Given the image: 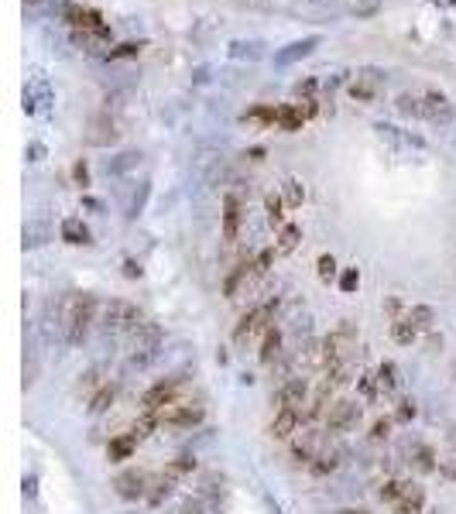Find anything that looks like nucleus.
I'll return each mask as SVG.
<instances>
[{
	"mask_svg": "<svg viewBox=\"0 0 456 514\" xmlns=\"http://www.w3.org/2000/svg\"><path fill=\"white\" fill-rule=\"evenodd\" d=\"M96 308H100V299L82 292V295H69L65 299V312H62V326H65V339L69 346H82L86 336H89V326L96 319Z\"/></svg>",
	"mask_w": 456,
	"mask_h": 514,
	"instance_id": "f257e3e1",
	"label": "nucleus"
},
{
	"mask_svg": "<svg viewBox=\"0 0 456 514\" xmlns=\"http://www.w3.org/2000/svg\"><path fill=\"white\" fill-rule=\"evenodd\" d=\"M322 370L329 374V370H336L340 363H347L350 353L357 350V326L350 322V319H343L336 330L329 336H322Z\"/></svg>",
	"mask_w": 456,
	"mask_h": 514,
	"instance_id": "f03ea898",
	"label": "nucleus"
},
{
	"mask_svg": "<svg viewBox=\"0 0 456 514\" xmlns=\"http://www.w3.org/2000/svg\"><path fill=\"white\" fill-rule=\"evenodd\" d=\"M144 322V315H141V308L134 302H124V299H113L103 306V330L107 333H134L137 326Z\"/></svg>",
	"mask_w": 456,
	"mask_h": 514,
	"instance_id": "7ed1b4c3",
	"label": "nucleus"
},
{
	"mask_svg": "<svg viewBox=\"0 0 456 514\" xmlns=\"http://www.w3.org/2000/svg\"><path fill=\"white\" fill-rule=\"evenodd\" d=\"M274 308H278V302L271 299V302H261V306H254L251 312H243L241 322H237V330H234V339L241 343V339H247V336L254 333H268L271 319H274Z\"/></svg>",
	"mask_w": 456,
	"mask_h": 514,
	"instance_id": "20e7f679",
	"label": "nucleus"
},
{
	"mask_svg": "<svg viewBox=\"0 0 456 514\" xmlns=\"http://www.w3.org/2000/svg\"><path fill=\"white\" fill-rule=\"evenodd\" d=\"M182 381H186L182 374H172V377H165V381H155V384L141 394V408L144 411H165L168 405H175V391H179Z\"/></svg>",
	"mask_w": 456,
	"mask_h": 514,
	"instance_id": "39448f33",
	"label": "nucleus"
},
{
	"mask_svg": "<svg viewBox=\"0 0 456 514\" xmlns=\"http://www.w3.org/2000/svg\"><path fill=\"white\" fill-rule=\"evenodd\" d=\"M158 415H161V422L172 425V429H196V425L206 418V408L196 405V401H189V405H168V408L158 411Z\"/></svg>",
	"mask_w": 456,
	"mask_h": 514,
	"instance_id": "423d86ee",
	"label": "nucleus"
},
{
	"mask_svg": "<svg viewBox=\"0 0 456 514\" xmlns=\"http://www.w3.org/2000/svg\"><path fill=\"white\" fill-rule=\"evenodd\" d=\"M360 418V408L357 401H333V408L326 411V432L340 436V432H350Z\"/></svg>",
	"mask_w": 456,
	"mask_h": 514,
	"instance_id": "0eeeda50",
	"label": "nucleus"
},
{
	"mask_svg": "<svg viewBox=\"0 0 456 514\" xmlns=\"http://www.w3.org/2000/svg\"><path fill=\"white\" fill-rule=\"evenodd\" d=\"M148 473H141V470H124V473H117L113 477V490H117V497H124V501H137V497H148Z\"/></svg>",
	"mask_w": 456,
	"mask_h": 514,
	"instance_id": "6e6552de",
	"label": "nucleus"
},
{
	"mask_svg": "<svg viewBox=\"0 0 456 514\" xmlns=\"http://www.w3.org/2000/svg\"><path fill=\"white\" fill-rule=\"evenodd\" d=\"M305 398H309V384H305L302 377H292V381H285V384L274 391L271 405H274V411L302 408V405H305Z\"/></svg>",
	"mask_w": 456,
	"mask_h": 514,
	"instance_id": "1a4fd4ad",
	"label": "nucleus"
},
{
	"mask_svg": "<svg viewBox=\"0 0 456 514\" xmlns=\"http://www.w3.org/2000/svg\"><path fill=\"white\" fill-rule=\"evenodd\" d=\"M333 387H336V384H333L329 377H322L319 387H316V394L309 398V408H305V415H302L305 422H312V418H319V415H326V411L333 408V405H329V398H333Z\"/></svg>",
	"mask_w": 456,
	"mask_h": 514,
	"instance_id": "9d476101",
	"label": "nucleus"
},
{
	"mask_svg": "<svg viewBox=\"0 0 456 514\" xmlns=\"http://www.w3.org/2000/svg\"><path fill=\"white\" fill-rule=\"evenodd\" d=\"M161 339H165V333H161L158 322H141V326L134 330V353L161 350Z\"/></svg>",
	"mask_w": 456,
	"mask_h": 514,
	"instance_id": "9b49d317",
	"label": "nucleus"
},
{
	"mask_svg": "<svg viewBox=\"0 0 456 514\" xmlns=\"http://www.w3.org/2000/svg\"><path fill=\"white\" fill-rule=\"evenodd\" d=\"M298 422H302V411H298V408H285V411H278V415L271 418L268 432L274 439H289L298 429Z\"/></svg>",
	"mask_w": 456,
	"mask_h": 514,
	"instance_id": "f8f14e48",
	"label": "nucleus"
},
{
	"mask_svg": "<svg viewBox=\"0 0 456 514\" xmlns=\"http://www.w3.org/2000/svg\"><path fill=\"white\" fill-rule=\"evenodd\" d=\"M319 446H322V436H319V432H305V436H302L296 446H292V460H298V463H305V466H309V463H312L322 453Z\"/></svg>",
	"mask_w": 456,
	"mask_h": 514,
	"instance_id": "ddd939ff",
	"label": "nucleus"
},
{
	"mask_svg": "<svg viewBox=\"0 0 456 514\" xmlns=\"http://www.w3.org/2000/svg\"><path fill=\"white\" fill-rule=\"evenodd\" d=\"M69 18H72V25L82 27V31L107 35V25H103V21H100V14H96V11H89V7H69Z\"/></svg>",
	"mask_w": 456,
	"mask_h": 514,
	"instance_id": "4468645a",
	"label": "nucleus"
},
{
	"mask_svg": "<svg viewBox=\"0 0 456 514\" xmlns=\"http://www.w3.org/2000/svg\"><path fill=\"white\" fill-rule=\"evenodd\" d=\"M134 449H137V439L131 436V432H124V436H113V439L107 442V456H110V463L131 460V456H134Z\"/></svg>",
	"mask_w": 456,
	"mask_h": 514,
	"instance_id": "2eb2a0df",
	"label": "nucleus"
},
{
	"mask_svg": "<svg viewBox=\"0 0 456 514\" xmlns=\"http://www.w3.org/2000/svg\"><path fill=\"white\" fill-rule=\"evenodd\" d=\"M237 227H241V203L234 196L223 199V240H237Z\"/></svg>",
	"mask_w": 456,
	"mask_h": 514,
	"instance_id": "dca6fc26",
	"label": "nucleus"
},
{
	"mask_svg": "<svg viewBox=\"0 0 456 514\" xmlns=\"http://www.w3.org/2000/svg\"><path fill=\"white\" fill-rule=\"evenodd\" d=\"M422 508H426V490L419 484H408L405 497L395 504V514H422Z\"/></svg>",
	"mask_w": 456,
	"mask_h": 514,
	"instance_id": "f3484780",
	"label": "nucleus"
},
{
	"mask_svg": "<svg viewBox=\"0 0 456 514\" xmlns=\"http://www.w3.org/2000/svg\"><path fill=\"white\" fill-rule=\"evenodd\" d=\"M340 460H343V449H322L319 456L309 463V473L312 477H326V473H333L340 466Z\"/></svg>",
	"mask_w": 456,
	"mask_h": 514,
	"instance_id": "a211bd4d",
	"label": "nucleus"
},
{
	"mask_svg": "<svg viewBox=\"0 0 456 514\" xmlns=\"http://www.w3.org/2000/svg\"><path fill=\"white\" fill-rule=\"evenodd\" d=\"M103 384H107V381H103V363H93L89 370H82L80 374V381H76V394H89V391L96 394Z\"/></svg>",
	"mask_w": 456,
	"mask_h": 514,
	"instance_id": "6ab92c4d",
	"label": "nucleus"
},
{
	"mask_svg": "<svg viewBox=\"0 0 456 514\" xmlns=\"http://www.w3.org/2000/svg\"><path fill=\"white\" fill-rule=\"evenodd\" d=\"M113 401H117V384H103L96 394H89V405H86V411H89V415H103V411H110Z\"/></svg>",
	"mask_w": 456,
	"mask_h": 514,
	"instance_id": "aec40b11",
	"label": "nucleus"
},
{
	"mask_svg": "<svg viewBox=\"0 0 456 514\" xmlns=\"http://www.w3.org/2000/svg\"><path fill=\"white\" fill-rule=\"evenodd\" d=\"M172 490H175V480H172L168 473H158V477L151 480V490H148V504L158 508L165 497H172Z\"/></svg>",
	"mask_w": 456,
	"mask_h": 514,
	"instance_id": "412c9836",
	"label": "nucleus"
},
{
	"mask_svg": "<svg viewBox=\"0 0 456 514\" xmlns=\"http://www.w3.org/2000/svg\"><path fill=\"white\" fill-rule=\"evenodd\" d=\"M391 339H395V343H402V346H412V343L419 339V330H415V322H412L408 315L395 319V322H391Z\"/></svg>",
	"mask_w": 456,
	"mask_h": 514,
	"instance_id": "4be33fe9",
	"label": "nucleus"
},
{
	"mask_svg": "<svg viewBox=\"0 0 456 514\" xmlns=\"http://www.w3.org/2000/svg\"><path fill=\"white\" fill-rule=\"evenodd\" d=\"M158 425H161V415H158V411H144L141 418H134V425H131V436H134L137 442H144V439L151 436Z\"/></svg>",
	"mask_w": 456,
	"mask_h": 514,
	"instance_id": "5701e85b",
	"label": "nucleus"
},
{
	"mask_svg": "<svg viewBox=\"0 0 456 514\" xmlns=\"http://www.w3.org/2000/svg\"><path fill=\"white\" fill-rule=\"evenodd\" d=\"M405 315L415 322V330H419V333H432V326H436V308H432V306H412Z\"/></svg>",
	"mask_w": 456,
	"mask_h": 514,
	"instance_id": "b1692460",
	"label": "nucleus"
},
{
	"mask_svg": "<svg viewBox=\"0 0 456 514\" xmlns=\"http://www.w3.org/2000/svg\"><path fill=\"white\" fill-rule=\"evenodd\" d=\"M377 93V76L374 73H364V76H357L353 79V86H350V96H353V100H371V96H374Z\"/></svg>",
	"mask_w": 456,
	"mask_h": 514,
	"instance_id": "393cba45",
	"label": "nucleus"
},
{
	"mask_svg": "<svg viewBox=\"0 0 456 514\" xmlns=\"http://www.w3.org/2000/svg\"><path fill=\"white\" fill-rule=\"evenodd\" d=\"M278 353H281V330L271 326L268 333H265V343H261V363H274Z\"/></svg>",
	"mask_w": 456,
	"mask_h": 514,
	"instance_id": "a878e982",
	"label": "nucleus"
},
{
	"mask_svg": "<svg viewBox=\"0 0 456 514\" xmlns=\"http://www.w3.org/2000/svg\"><path fill=\"white\" fill-rule=\"evenodd\" d=\"M374 374H377V387H381V394H388V391L398 387V367H395L391 360H384Z\"/></svg>",
	"mask_w": 456,
	"mask_h": 514,
	"instance_id": "bb28decb",
	"label": "nucleus"
},
{
	"mask_svg": "<svg viewBox=\"0 0 456 514\" xmlns=\"http://www.w3.org/2000/svg\"><path fill=\"white\" fill-rule=\"evenodd\" d=\"M298 237H302V230H298L296 223H285V227H281V237H278V247H274V251H278V254H292V251L298 247Z\"/></svg>",
	"mask_w": 456,
	"mask_h": 514,
	"instance_id": "cd10ccee",
	"label": "nucleus"
},
{
	"mask_svg": "<svg viewBox=\"0 0 456 514\" xmlns=\"http://www.w3.org/2000/svg\"><path fill=\"white\" fill-rule=\"evenodd\" d=\"M192 470H196V456H192V453H182V456H175V460L165 466V473H168L172 480L186 477V473H192Z\"/></svg>",
	"mask_w": 456,
	"mask_h": 514,
	"instance_id": "c85d7f7f",
	"label": "nucleus"
},
{
	"mask_svg": "<svg viewBox=\"0 0 456 514\" xmlns=\"http://www.w3.org/2000/svg\"><path fill=\"white\" fill-rule=\"evenodd\" d=\"M62 240H65V244H86V240H89V230L82 227L80 220H65V223H62Z\"/></svg>",
	"mask_w": 456,
	"mask_h": 514,
	"instance_id": "c756f323",
	"label": "nucleus"
},
{
	"mask_svg": "<svg viewBox=\"0 0 456 514\" xmlns=\"http://www.w3.org/2000/svg\"><path fill=\"white\" fill-rule=\"evenodd\" d=\"M439 456H436V449L432 446H415V470L419 473H432L436 466H439Z\"/></svg>",
	"mask_w": 456,
	"mask_h": 514,
	"instance_id": "7c9ffc66",
	"label": "nucleus"
},
{
	"mask_svg": "<svg viewBox=\"0 0 456 514\" xmlns=\"http://www.w3.org/2000/svg\"><path fill=\"white\" fill-rule=\"evenodd\" d=\"M405 490H408V484L391 477V480H384V487H381V501H384V504H398L405 497Z\"/></svg>",
	"mask_w": 456,
	"mask_h": 514,
	"instance_id": "2f4dec72",
	"label": "nucleus"
},
{
	"mask_svg": "<svg viewBox=\"0 0 456 514\" xmlns=\"http://www.w3.org/2000/svg\"><path fill=\"white\" fill-rule=\"evenodd\" d=\"M265 206H268V220H271V223H278V227H281V223H285V213H281V209H285V199H281L278 192H268V199H265Z\"/></svg>",
	"mask_w": 456,
	"mask_h": 514,
	"instance_id": "473e14b6",
	"label": "nucleus"
},
{
	"mask_svg": "<svg viewBox=\"0 0 456 514\" xmlns=\"http://www.w3.org/2000/svg\"><path fill=\"white\" fill-rule=\"evenodd\" d=\"M302 199H305V189H302V182L289 179V182H285V203H289V206H302Z\"/></svg>",
	"mask_w": 456,
	"mask_h": 514,
	"instance_id": "72a5a7b5",
	"label": "nucleus"
},
{
	"mask_svg": "<svg viewBox=\"0 0 456 514\" xmlns=\"http://www.w3.org/2000/svg\"><path fill=\"white\" fill-rule=\"evenodd\" d=\"M316 271H319L322 282H333V278H336V261H333V254H322L319 261H316Z\"/></svg>",
	"mask_w": 456,
	"mask_h": 514,
	"instance_id": "f704fd0d",
	"label": "nucleus"
},
{
	"mask_svg": "<svg viewBox=\"0 0 456 514\" xmlns=\"http://www.w3.org/2000/svg\"><path fill=\"white\" fill-rule=\"evenodd\" d=\"M391 425H395V418H388V415L377 418L374 425H371V439H374V442H384V439L391 436Z\"/></svg>",
	"mask_w": 456,
	"mask_h": 514,
	"instance_id": "c9c22d12",
	"label": "nucleus"
},
{
	"mask_svg": "<svg viewBox=\"0 0 456 514\" xmlns=\"http://www.w3.org/2000/svg\"><path fill=\"white\" fill-rule=\"evenodd\" d=\"M340 288H343L347 295H353V292L360 288V271H357V268H347V271L340 275Z\"/></svg>",
	"mask_w": 456,
	"mask_h": 514,
	"instance_id": "e433bc0d",
	"label": "nucleus"
},
{
	"mask_svg": "<svg viewBox=\"0 0 456 514\" xmlns=\"http://www.w3.org/2000/svg\"><path fill=\"white\" fill-rule=\"evenodd\" d=\"M274 254H278V251L271 247V251H261V254L254 257V275H268V268L274 264Z\"/></svg>",
	"mask_w": 456,
	"mask_h": 514,
	"instance_id": "4c0bfd02",
	"label": "nucleus"
},
{
	"mask_svg": "<svg viewBox=\"0 0 456 514\" xmlns=\"http://www.w3.org/2000/svg\"><path fill=\"white\" fill-rule=\"evenodd\" d=\"M377 391H381V387H377V374H364V377H360V394H364L367 401H374Z\"/></svg>",
	"mask_w": 456,
	"mask_h": 514,
	"instance_id": "58836bf2",
	"label": "nucleus"
},
{
	"mask_svg": "<svg viewBox=\"0 0 456 514\" xmlns=\"http://www.w3.org/2000/svg\"><path fill=\"white\" fill-rule=\"evenodd\" d=\"M412 418H415V401L405 398V401H398V408H395V422H412Z\"/></svg>",
	"mask_w": 456,
	"mask_h": 514,
	"instance_id": "ea45409f",
	"label": "nucleus"
},
{
	"mask_svg": "<svg viewBox=\"0 0 456 514\" xmlns=\"http://www.w3.org/2000/svg\"><path fill=\"white\" fill-rule=\"evenodd\" d=\"M443 477H446V480H453L456 477V453L446 456V463H443Z\"/></svg>",
	"mask_w": 456,
	"mask_h": 514,
	"instance_id": "a19ab883",
	"label": "nucleus"
},
{
	"mask_svg": "<svg viewBox=\"0 0 456 514\" xmlns=\"http://www.w3.org/2000/svg\"><path fill=\"white\" fill-rule=\"evenodd\" d=\"M199 508H203L199 501H186V504H182L179 511H172V514H199Z\"/></svg>",
	"mask_w": 456,
	"mask_h": 514,
	"instance_id": "79ce46f5",
	"label": "nucleus"
},
{
	"mask_svg": "<svg viewBox=\"0 0 456 514\" xmlns=\"http://www.w3.org/2000/svg\"><path fill=\"white\" fill-rule=\"evenodd\" d=\"M124 275L127 278H141V268H137L134 261H124Z\"/></svg>",
	"mask_w": 456,
	"mask_h": 514,
	"instance_id": "37998d69",
	"label": "nucleus"
},
{
	"mask_svg": "<svg viewBox=\"0 0 456 514\" xmlns=\"http://www.w3.org/2000/svg\"><path fill=\"white\" fill-rule=\"evenodd\" d=\"M384 308H388L395 319H402V315H398V308H402V302H398V299H388V302H384Z\"/></svg>",
	"mask_w": 456,
	"mask_h": 514,
	"instance_id": "c03bdc74",
	"label": "nucleus"
},
{
	"mask_svg": "<svg viewBox=\"0 0 456 514\" xmlns=\"http://www.w3.org/2000/svg\"><path fill=\"white\" fill-rule=\"evenodd\" d=\"M439 346H443V336L432 333V336H429V350H439Z\"/></svg>",
	"mask_w": 456,
	"mask_h": 514,
	"instance_id": "a18cd8bd",
	"label": "nucleus"
},
{
	"mask_svg": "<svg viewBox=\"0 0 456 514\" xmlns=\"http://www.w3.org/2000/svg\"><path fill=\"white\" fill-rule=\"evenodd\" d=\"M76 179H80L82 185H86V165H76Z\"/></svg>",
	"mask_w": 456,
	"mask_h": 514,
	"instance_id": "49530a36",
	"label": "nucleus"
},
{
	"mask_svg": "<svg viewBox=\"0 0 456 514\" xmlns=\"http://www.w3.org/2000/svg\"><path fill=\"white\" fill-rule=\"evenodd\" d=\"M340 514H371V511H364V508H343Z\"/></svg>",
	"mask_w": 456,
	"mask_h": 514,
	"instance_id": "de8ad7c7",
	"label": "nucleus"
}]
</instances>
